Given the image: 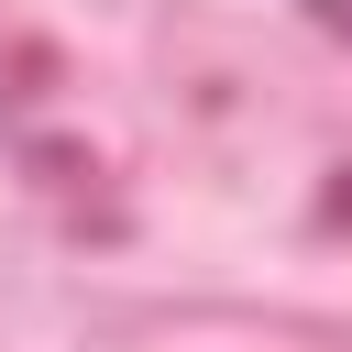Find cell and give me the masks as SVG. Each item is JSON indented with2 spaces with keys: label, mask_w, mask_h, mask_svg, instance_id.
Listing matches in <instances>:
<instances>
[{
  "label": "cell",
  "mask_w": 352,
  "mask_h": 352,
  "mask_svg": "<svg viewBox=\"0 0 352 352\" xmlns=\"http://www.w3.org/2000/svg\"><path fill=\"white\" fill-rule=\"evenodd\" d=\"M297 11H308L319 33H341V44H352V0H297Z\"/></svg>",
  "instance_id": "cell-1"
}]
</instances>
